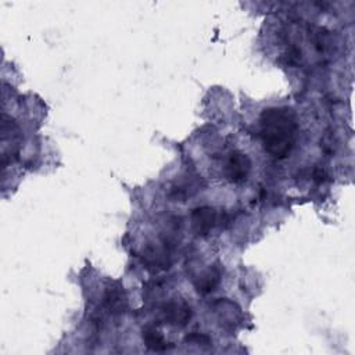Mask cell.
Segmentation results:
<instances>
[{"instance_id": "obj_1", "label": "cell", "mask_w": 355, "mask_h": 355, "mask_svg": "<svg viewBox=\"0 0 355 355\" xmlns=\"http://www.w3.org/2000/svg\"><path fill=\"white\" fill-rule=\"evenodd\" d=\"M261 140L263 148L276 159L286 158L297 140L295 114L288 107L265 108L259 118Z\"/></svg>"}, {"instance_id": "obj_2", "label": "cell", "mask_w": 355, "mask_h": 355, "mask_svg": "<svg viewBox=\"0 0 355 355\" xmlns=\"http://www.w3.org/2000/svg\"><path fill=\"white\" fill-rule=\"evenodd\" d=\"M161 315L166 324L184 327L193 318V309L183 300H171L162 305Z\"/></svg>"}, {"instance_id": "obj_3", "label": "cell", "mask_w": 355, "mask_h": 355, "mask_svg": "<svg viewBox=\"0 0 355 355\" xmlns=\"http://www.w3.org/2000/svg\"><path fill=\"white\" fill-rule=\"evenodd\" d=\"M251 169V161L248 155L241 151H233L225 165V176L230 183H243Z\"/></svg>"}, {"instance_id": "obj_4", "label": "cell", "mask_w": 355, "mask_h": 355, "mask_svg": "<svg viewBox=\"0 0 355 355\" xmlns=\"http://www.w3.org/2000/svg\"><path fill=\"white\" fill-rule=\"evenodd\" d=\"M212 308L216 313L219 324L223 329L233 331L241 323V318H243L241 309L234 302L227 301L226 298H222L215 301L212 304Z\"/></svg>"}, {"instance_id": "obj_5", "label": "cell", "mask_w": 355, "mask_h": 355, "mask_svg": "<svg viewBox=\"0 0 355 355\" xmlns=\"http://www.w3.org/2000/svg\"><path fill=\"white\" fill-rule=\"evenodd\" d=\"M190 220H191V227L193 232L197 236H207L211 233V230L215 227L216 222H218V215L216 211L212 207H197L191 211L190 215Z\"/></svg>"}, {"instance_id": "obj_6", "label": "cell", "mask_w": 355, "mask_h": 355, "mask_svg": "<svg viewBox=\"0 0 355 355\" xmlns=\"http://www.w3.org/2000/svg\"><path fill=\"white\" fill-rule=\"evenodd\" d=\"M103 305L111 315L123 313L126 309V294L119 283H112L105 288L103 295Z\"/></svg>"}, {"instance_id": "obj_7", "label": "cell", "mask_w": 355, "mask_h": 355, "mask_svg": "<svg viewBox=\"0 0 355 355\" xmlns=\"http://www.w3.org/2000/svg\"><path fill=\"white\" fill-rule=\"evenodd\" d=\"M143 341H144V345L150 349V351H154V352H165V351H169L171 348H173V344L166 341L164 338V336L154 327H146L143 329Z\"/></svg>"}, {"instance_id": "obj_8", "label": "cell", "mask_w": 355, "mask_h": 355, "mask_svg": "<svg viewBox=\"0 0 355 355\" xmlns=\"http://www.w3.org/2000/svg\"><path fill=\"white\" fill-rule=\"evenodd\" d=\"M220 275H222V272H220L219 266L209 268L207 272H204L201 276H198V279L196 282V290L202 295L209 294L219 284Z\"/></svg>"}, {"instance_id": "obj_9", "label": "cell", "mask_w": 355, "mask_h": 355, "mask_svg": "<svg viewBox=\"0 0 355 355\" xmlns=\"http://www.w3.org/2000/svg\"><path fill=\"white\" fill-rule=\"evenodd\" d=\"M184 343L186 344H190V345H198V347H209L212 344L211 338L204 334V333H198V331H193V333H189L186 337H184Z\"/></svg>"}, {"instance_id": "obj_10", "label": "cell", "mask_w": 355, "mask_h": 355, "mask_svg": "<svg viewBox=\"0 0 355 355\" xmlns=\"http://www.w3.org/2000/svg\"><path fill=\"white\" fill-rule=\"evenodd\" d=\"M327 172L324 171V168H322V166H316L315 169H313V172H312V179L316 182V183H324L326 180H327Z\"/></svg>"}]
</instances>
